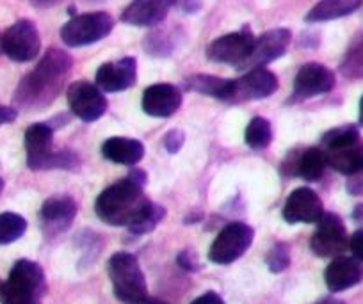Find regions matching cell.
<instances>
[{
	"label": "cell",
	"mask_w": 363,
	"mask_h": 304,
	"mask_svg": "<svg viewBox=\"0 0 363 304\" xmlns=\"http://www.w3.org/2000/svg\"><path fill=\"white\" fill-rule=\"evenodd\" d=\"M73 68V59L61 48H48L36 68L20 80L15 93V103L20 109H45L65 89Z\"/></svg>",
	"instance_id": "cell-1"
},
{
	"label": "cell",
	"mask_w": 363,
	"mask_h": 304,
	"mask_svg": "<svg viewBox=\"0 0 363 304\" xmlns=\"http://www.w3.org/2000/svg\"><path fill=\"white\" fill-rule=\"evenodd\" d=\"M150 199L143 192V185L132 178H123L100 192L95 201V212L111 226L130 228L148 207Z\"/></svg>",
	"instance_id": "cell-2"
},
{
	"label": "cell",
	"mask_w": 363,
	"mask_h": 304,
	"mask_svg": "<svg viewBox=\"0 0 363 304\" xmlns=\"http://www.w3.org/2000/svg\"><path fill=\"white\" fill-rule=\"evenodd\" d=\"M320 150L328 166L351 176L363 169V139L354 125H344L328 130L320 139Z\"/></svg>",
	"instance_id": "cell-3"
},
{
	"label": "cell",
	"mask_w": 363,
	"mask_h": 304,
	"mask_svg": "<svg viewBox=\"0 0 363 304\" xmlns=\"http://www.w3.org/2000/svg\"><path fill=\"white\" fill-rule=\"evenodd\" d=\"M47 293V278L36 261L18 260L2 285V304H41Z\"/></svg>",
	"instance_id": "cell-4"
},
{
	"label": "cell",
	"mask_w": 363,
	"mask_h": 304,
	"mask_svg": "<svg viewBox=\"0 0 363 304\" xmlns=\"http://www.w3.org/2000/svg\"><path fill=\"white\" fill-rule=\"evenodd\" d=\"M114 295L123 304H143L148 299L146 278L141 271L138 258L132 253H114L107 261Z\"/></svg>",
	"instance_id": "cell-5"
},
{
	"label": "cell",
	"mask_w": 363,
	"mask_h": 304,
	"mask_svg": "<svg viewBox=\"0 0 363 304\" xmlns=\"http://www.w3.org/2000/svg\"><path fill=\"white\" fill-rule=\"evenodd\" d=\"M54 128L48 123H34L26 132L27 166L33 171L72 169L79 164L72 152H54L52 148Z\"/></svg>",
	"instance_id": "cell-6"
},
{
	"label": "cell",
	"mask_w": 363,
	"mask_h": 304,
	"mask_svg": "<svg viewBox=\"0 0 363 304\" xmlns=\"http://www.w3.org/2000/svg\"><path fill=\"white\" fill-rule=\"evenodd\" d=\"M114 29V18L106 11L84 13L69 18L61 29V40L66 47H87L102 41Z\"/></svg>",
	"instance_id": "cell-7"
},
{
	"label": "cell",
	"mask_w": 363,
	"mask_h": 304,
	"mask_svg": "<svg viewBox=\"0 0 363 304\" xmlns=\"http://www.w3.org/2000/svg\"><path fill=\"white\" fill-rule=\"evenodd\" d=\"M255 232L246 223H230L219 232L208 249V258L218 265H228L239 260L253 244Z\"/></svg>",
	"instance_id": "cell-8"
},
{
	"label": "cell",
	"mask_w": 363,
	"mask_h": 304,
	"mask_svg": "<svg viewBox=\"0 0 363 304\" xmlns=\"http://www.w3.org/2000/svg\"><path fill=\"white\" fill-rule=\"evenodd\" d=\"M0 50L15 62L34 61L41 50V38L36 26L26 18L13 23L0 38Z\"/></svg>",
	"instance_id": "cell-9"
},
{
	"label": "cell",
	"mask_w": 363,
	"mask_h": 304,
	"mask_svg": "<svg viewBox=\"0 0 363 304\" xmlns=\"http://www.w3.org/2000/svg\"><path fill=\"white\" fill-rule=\"evenodd\" d=\"M347 247L349 237L344 221L333 212H324L310 240V249L320 258H337L342 257Z\"/></svg>",
	"instance_id": "cell-10"
},
{
	"label": "cell",
	"mask_w": 363,
	"mask_h": 304,
	"mask_svg": "<svg viewBox=\"0 0 363 304\" xmlns=\"http://www.w3.org/2000/svg\"><path fill=\"white\" fill-rule=\"evenodd\" d=\"M66 98L72 113L86 123L100 120L107 111V98L104 96V91L87 80L73 82L66 91Z\"/></svg>",
	"instance_id": "cell-11"
},
{
	"label": "cell",
	"mask_w": 363,
	"mask_h": 304,
	"mask_svg": "<svg viewBox=\"0 0 363 304\" xmlns=\"http://www.w3.org/2000/svg\"><path fill=\"white\" fill-rule=\"evenodd\" d=\"M255 40L257 38L247 27L237 30V33L225 34V36L218 38L208 45L207 59L212 62H218V64H233L239 68L250 57Z\"/></svg>",
	"instance_id": "cell-12"
},
{
	"label": "cell",
	"mask_w": 363,
	"mask_h": 304,
	"mask_svg": "<svg viewBox=\"0 0 363 304\" xmlns=\"http://www.w3.org/2000/svg\"><path fill=\"white\" fill-rule=\"evenodd\" d=\"M278 89V79L267 68L247 69L242 77L232 80V93L228 103H244L251 100H262Z\"/></svg>",
	"instance_id": "cell-13"
},
{
	"label": "cell",
	"mask_w": 363,
	"mask_h": 304,
	"mask_svg": "<svg viewBox=\"0 0 363 304\" xmlns=\"http://www.w3.org/2000/svg\"><path fill=\"white\" fill-rule=\"evenodd\" d=\"M335 73L328 66L319 62H306L299 68L294 79V91H292V101H303L308 98L319 96V94L330 93L335 87Z\"/></svg>",
	"instance_id": "cell-14"
},
{
	"label": "cell",
	"mask_w": 363,
	"mask_h": 304,
	"mask_svg": "<svg viewBox=\"0 0 363 304\" xmlns=\"http://www.w3.org/2000/svg\"><path fill=\"white\" fill-rule=\"evenodd\" d=\"M292 41V33L289 29H272L262 34L255 40L253 50L250 57L239 66V69H253L265 68L269 62L277 61L287 52L289 45Z\"/></svg>",
	"instance_id": "cell-15"
},
{
	"label": "cell",
	"mask_w": 363,
	"mask_h": 304,
	"mask_svg": "<svg viewBox=\"0 0 363 304\" xmlns=\"http://www.w3.org/2000/svg\"><path fill=\"white\" fill-rule=\"evenodd\" d=\"M77 215V203L69 196H52L40 210L41 228L47 239H55L72 226Z\"/></svg>",
	"instance_id": "cell-16"
},
{
	"label": "cell",
	"mask_w": 363,
	"mask_h": 304,
	"mask_svg": "<svg viewBox=\"0 0 363 304\" xmlns=\"http://www.w3.org/2000/svg\"><path fill=\"white\" fill-rule=\"evenodd\" d=\"M323 214V201L310 187H299L291 192L284 207V219L289 225H317Z\"/></svg>",
	"instance_id": "cell-17"
},
{
	"label": "cell",
	"mask_w": 363,
	"mask_h": 304,
	"mask_svg": "<svg viewBox=\"0 0 363 304\" xmlns=\"http://www.w3.org/2000/svg\"><path fill=\"white\" fill-rule=\"evenodd\" d=\"M138 79V62L134 57L104 62L95 73V84L106 93H121L130 89Z\"/></svg>",
	"instance_id": "cell-18"
},
{
	"label": "cell",
	"mask_w": 363,
	"mask_h": 304,
	"mask_svg": "<svg viewBox=\"0 0 363 304\" xmlns=\"http://www.w3.org/2000/svg\"><path fill=\"white\" fill-rule=\"evenodd\" d=\"M143 111L152 118H169L182 107V91L173 84H153L143 93Z\"/></svg>",
	"instance_id": "cell-19"
},
{
	"label": "cell",
	"mask_w": 363,
	"mask_h": 304,
	"mask_svg": "<svg viewBox=\"0 0 363 304\" xmlns=\"http://www.w3.org/2000/svg\"><path fill=\"white\" fill-rule=\"evenodd\" d=\"M173 6L174 0H132L121 13V20L134 27H155Z\"/></svg>",
	"instance_id": "cell-20"
},
{
	"label": "cell",
	"mask_w": 363,
	"mask_h": 304,
	"mask_svg": "<svg viewBox=\"0 0 363 304\" xmlns=\"http://www.w3.org/2000/svg\"><path fill=\"white\" fill-rule=\"evenodd\" d=\"M363 279V265L354 257H337L324 271V281L330 292H344Z\"/></svg>",
	"instance_id": "cell-21"
},
{
	"label": "cell",
	"mask_w": 363,
	"mask_h": 304,
	"mask_svg": "<svg viewBox=\"0 0 363 304\" xmlns=\"http://www.w3.org/2000/svg\"><path fill=\"white\" fill-rule=\"evenodd\" d=\"M102 155L114 164L134 166L145 157V145L138 139L111 137L104 142Z\"/></svg>",
	"instance_id": "cell-22"
},
{
	"label": "cell",
	"mask_w": 363,
	"mask_h": 304,
	"mask_svg": "<svg viewBox=\"0 0 363 304\" xmlns=\"http://www.w3.org/2000/svg\"><path fill=\"white\" fill-rule=\"evenodd\" d=\"M363 0H319L306 15V22H330V20L344 18L359 9Z\"/></svg>",
	"instance_id": "cell-23"
},
{
	"label": "cell",
	"mask_w": 363,
	"mask_h": 304,
	"mask_svg": "<svg viewBox=\"0 0 363 304\" xmlns=\"http://www.w3.org/2000/svg\"><path fill=\"white\" fill-rule=\"evenodd\" d=\"M186 86L187 89L196 91L205 96L218 98L221 101H228L232 93V80L214 75H193L186 80Z\"/></svg>",
	"instance_id": "cell-24"
},
{
	"label": "cell",
	"mask_w": 363,
	"mask_h": 304,
	"mask_svg": "<svg viewBox=\"0 0 363 304\" xmlns=\"http://www.w3.org/2000/svg\"><path fill=\"white\" fill-rule=\"evenodd\" d=\"M328 162L320 148H308L301 153L298 162V171L296 173L299 176L305 178L306 181H317L324 176Z\"/></svg>",
	"instance_id": "cell-25"
},
{
	"label": "cell",
	"mask_w": 363,
	"mask_h": 304,
	"mask_svg": "<svg viewBox=\"0 0 363 304\" xmlns=\"http://www.w3.org/2000/svg\"><path fill=\"white\" fill-rule=\"evenodd\" d=\"M340 73L349 80L363 79V33L352 40L340 62Z\"/></svg>",
	"instance_id": "cell-26"
},
{
	"label": "cell",
	"mask_w": 363,
	"mask_h": 304,
	"mask_svg": "<svg viewBox=\"0 0 363 304\" xmlns=\"http://www.w3.org/2000/svg\"><path fill=\"white\" fill-rule=\"evenodd\" d=\"M27 232V221L15 212L0 214V246L16 242Z\"/></svg>",
	"instance_id": "cell-27"
},
{
	"label": "cell",
	"mask_w": 363,
	"mask_h": 304,
	"mask_svg": "<svg viewBox=\"0 0 363 304\" xmlns=\"http://www.w3.org/2000/svg\"><path fill=\"white\" fill-rule=\"evenodd\" d=\"M244 139H246V145L253 150L267 148L272 141L271 123L262 116L253 118V120L250 121V125H247Z\"/></svg>",
	"instance_id": "cell-28"
},
{
	"label": "cell",
	"mask_w": 363,
	"mask_h": 304,
	"mask_svg": "<svg viewBox=\"0 0 363 304\" xmlns=\"http://www.w3.org/2000/svg\"><path fill=\"white\" fill-rule=\"evenodd\" d=\"M164 215H166V210H164L160 205H157V203L150 201L148 207L143 210V214L139 215L138 221L128 228V232H130L132 235H146V233L153 232V230L159 226V223L162 221Z\"/></svg>",
	"instance_id": "cell-29"
},
{
	"label": "cell",
	"mask_w": 363,
	"mask_h": 304,
	"mask_svg": "<svg viewBox=\"0 0 363 304\" xmlns=\"http://www.w3.org/2000/svg\"><path fill=\"white\" fill-rule=\"evenodd\" d=\"M271 272L278 274V272L287 271L289 265H291V247L285 242H278L271 247V251L265 257Z\"/></svg>",
	"instance_id": "cell-30"
},
{
	"label": "cell",
	"mask_w": 363,
	"mask_h": 304,
	"mask_svg": "<svg viewBox=\"0 0 363 304\" xmlns=\"http://www.w3.org/2000/svg\"><path fill=\"white\" fill-rule=\"evenodd\" d=\"M186 141V134L182 130H171L164 135V148L169 153H178Z\"/></svg>",
	"instance_id": "cell-31"
},
{
	"label": "cell",
	"mask_w": 363,
	"mask_h": 304,
	"mask_svg": "<svg viewBox=\"0 0 363 304\" xmlns=\"http://www.w3.org/2000/svg\"><path fill=\"white\" fill-rule=\"evenodd\" d=\"M349 249H351L352 257L356 260L363 261V228L356 230L351 237H349Z\"/></svg>",
	"instance_id": "cell-32"
},
{
	"label": "cell",
	"mask_w": 363,
	"mask_h": 304,
	"mask_svg": "<svg viewBox=\"0 0 363 304\" xmlns=\"http://www.w3.org/2000/svg\"><path fill=\"white\" fill-rule=\"evenodd\" d=\"M347 192L351 196H363V169L347 176Z\"/></svg>",
	"instance_id": "cell-33"
},
{
	"label": "cell",
	"mask_w": 363,
	"mask_h": 304,
	"mask_svg": "<svg viewBox=\"0 0 363 304\" xmlns=\"http://www.w3.org/2000/svg\"><path fill=\"white\" fill-rule=\"evenodd\" d=\"M178 265H180L182 269H186V271H196V269H200V264H198L196 258L191 254V251H182L180 254H178Z\"/></svg>",
	"instance_id": "cell-34"
},
{
	"label": "cell",
	"mask_w": 363,
	"mask_h": 304,
	"mask_svg": "<svg viewBox=\"0 0 363 304\" xmlns=\"http://www.w3.org/2000/svg\"><path fill=\"white\" fill-rule=\"evenodd\" d=\"M174 6H178V9L187 15H193V13L200 11L203 0H174Z\"/></svg>",
	"instance_id": "cell-35"
},
{
	"label": "cell",
	"mask_w": 363,
	"mask_h": 304,
	"mask_svg": "<svg viewBox=\"0 0 363 304\" xmlns=\"http://www.w3.org/2000/svg\"><path fill=\"white\" fill-rule=\"evenodd\" d=\"M191 304H225L223 297L216 292H205L198 299H194Z\"/></svg>",
	"instance_id": "cell-36"
},
{
	"label": "cell",
	"mask_w": 363,
	"mask_h": 304,
	"mask_svg": "<svg viewBox=\"0 0 363 304\" xmlns=\"http://www.w3.org/2000/svg\"><path fill=\"white\" fill-rule=\"evenodd\" d=\"M16 120V109L13 107H6V106H0V127L2 125H8L11 121Z\"/></svg>",
	"instance_id": "cell-37"
},
{
	"label": "cell",
	"mask_w": 363,
	"mask_h": 304,
	"mask_svg": "<svg viewBox=\"0 0 363 304\" xmlns=\"http://www.w3.org/2000/svg\"><path fill=\"white\" fill-rule=\"evenodd\" d=\"M128 178H132V180L138 181L139 185H143V187H145L146 174H145V171H143V169H132L130 174H128Z\"/></svg>",
	"instance_id": "cell-38"
},
{
	"label": "cell",
	"mask_w": 363,
	"mask_h": 304,
	"mask_svg": "<svg viewBox=\"0 0 363 304\" xmlns=\"http://www.w3.org/2000/svg\"><path fill=\"white\" fill-rule=\"evenodd\" d=\"M352 219H354L356 223H359V225H363V203L352 210Z\"/></svg>",
	"instance_id": "cell-39"
},
{
	"label": "cell",
	"mask_w": 363,
	"mask_h": 304,
	"mask_svg": "<svg viewBox=\"0 0 363 304\" xmlns=\"http://www.w3.org/2000/svg\"><path fill=\"white\" fill-rule=\"evenodd\" d=\"M61 0H33V4L38 6V8H48L52 4H57Z\"/></svg>",
	"instance_id": "cell-40"
},
{
	"label": "cell",
	"mask_w": 363,
	"mask_h": 304,
	"mask_svg": "<svg viewBox=\"0 0 363 304\" xmlns=\"http://www.w3.org/2000/svg\"><path fill=\"white\" fill-rule=\"evenodd\" d=\"M315 304H345V303L340 299H335V297H326V299H320L319 303Z\"/></svg>",
	"instance_id": "cell-41"
},
{
	"label": "cell",
	"mask_w": 363,
	"mask_h": 304,
	"mask_svg": "<svg viewBox=\"0 0 363 304\" xmlns=\"http://www.w3.org/2000/svg\"><path fill=\"white\" fill-rule=\"evenodd\" d=\"M358 121H359V125H362V127H363V96H362V100H359V109H358Z\"/></svg>",
	"instance_id": "cell-42"
},
{
	"label": "cell",
	"mask_w": 363,
	"mask_h": 304,
	"mask_svg": "<svg viewBox=\"0 0 363 304\" xmlns=\"http://www.w3.org/2000/svg\"><path fill=\"white\" fill-rule=\"evenodd\" d=\"M143 304H167V303H164V300H160V299H150L148 297V299H146Z\"/></svg>",
	"instance_id": "cell-43"
},
{
	"label": "cell",
	"mask_w": 363,
	"mask_h": 304,
	"mask_svg": "<svg viewBox=\"0 0 363 304\" xmlns=\"http://www.w3.org/2000/svg\"><path fill=\"white\" fill-rule=\"evenodd\" d=\"M2 191H4V180L0 178V194H2Z\"/></svg>",
	"instance_id": "cell-44"
},
{
	"label": "cell",
	"mask_w": 363,
	"mask_h": 304,
	"mask_svg": "<svg viewBox=\"0 0 363 304\" xmlns=\"http://www.w3.org/2000/svg\"><path fill=\"white\" fill-rule=\"evenodd\" d=\"M2 285H4V283H2V281H0V292H2Z\"/></svg>",
	"instance_id": "cell-45"
},
{
	"label": "cell",
	"mask_w": 363,
	"mask_h": 304,
	"mask_svg": "<svg viewBox=\"0 0 363 304\" xmlns=\"http://www.w3.org/2000/svg\"><path fill=\"white\" fill-rule=\"evenodd\" d=\"M0 52H2V50H0Z\"/></svg>",
	"instance_id": "cell-46"
}]
</instances>
